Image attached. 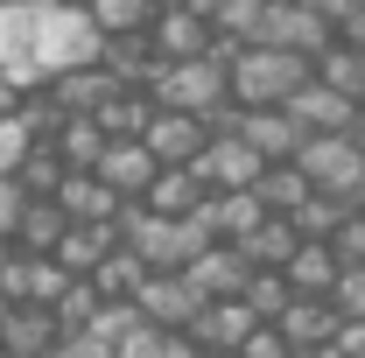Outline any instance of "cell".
<instances>
[{
	"label": "cell",
	"instance_id": "3957f363",
	"mask_svg": "<svg viewBox=\"0 0 365 358\" xmlns=\"http://www.w3.org/2000/svg\"><path fill=\"white\" fill-rule=\"evenodd\" d=\"M155 106H182V113H218L232 98L225 85V49H204V56H155V71L140 78Z\"/></svg>",
	"mask_w": 365,
	"mask_h": 358
},
{
	"label": "cell",
	"instance_id": "5bb4252c",
	"mask_svg": "<svg viewBox=\"0 0 365 358\" xmlns=\"http://www.w3.org/2000/svg\"><path fill=\"white\" fill-rule=\"evenodd\" d=\"M49 197L63 204V218H120V204H127L98 169H63V183H56Z\"/></svg>",
	"mask_w": 365,
	"mask_h": 358
},
{
	"label": "cell",
	"instance_id": "7402d4cb",
	"mask_svg": "<svg viewBox=\"0 0 365 358\" xmlns=\"http://www.w3.org/2000/svg\"><path fill=\"white\" fill-rule=\"evenodd\" d=\"M98 36H148V21L162 14V0H85Z\"/></svg>",
	"mask_w": 365,
	"mask_h": 358
},
{
	"label": "cell",
	"instance_id": "f546056e",
	"mask_svg": "<svg viewBox=\"0 0 365 358\" xmlns=\"http://www.w3.org/2000/svg\"><path fill=\"white\" fill-rule=\"evenodd\" d=\"M162 7H176V0H162Z\"/></svg>",
	"mask_w": 365,
	"mask_h": 358
},
{
	"label": "cell",
	"instance_id": "6da1fadb",
	"mask_svg": "<svg viewBox=\"0 0 365 358\" xmlns=\"http://www.w3.org/2000/svg\"><path fill=\"white\" fill-rule=\"evenodd\" d=\"M309 71H317V56L281 49V43H232L225 49V85L239 106H288Z\"/></svg>",
	"mask_w": 365,
	"mask_h": 358
},
{
	"label": "cell",
	"instance_id": "8992f818",
	"mask_svg": "<svg viewBox=\"0 0 365 358\" xmlns=\"http://www.w3.org/2000/svg\"><path fill=\"white\" fill-rule=\"evenodd\" d=\"M204 302H211V295H204L182 267H148L140 288H134V310L155 316V323H169V330H190V316L204 310Z\"/></svg>",
	"mask_w": 365,
	"mask_h": 358
},
{
	"label": "cell",
	"instance_id": "7a4b0ae2",
	"mask_svg": "<svg viewBox=\"0 0 365 358\" xmlns=\"http://www.w3.org/2000/svg\"><path fill=\"white\" fill-rule=\"evenodd\" d=\"M120 239L134 246L148 267H190L204 246H211V232L197 211H148V204H120Z\"/></svg>",
	"mask_w": 365,
	"mask_h": 358
},
{
	"label": "cell",
	"instance_id": "f1b7e54d",
	"mask_svg": "<svg viewBox=\"0 0 365 358\" xmlns=\"http://www.w3.org/2000/svg\"><path fill=\"white\" fill-rule=\"evenodd\" d=\"M359 98H365V78H359Z\"/></svg>",
	"mask_w": 365,
	"mask_h": 358
},
{
	"label": "cell",
	"instance_id": "d6986e66",
	"mask_svg": "<svg viewBox=\"0 0 365 358\" xmlns=\"http://www.w3.org/2000/svg\"><path fill=\"white\" fill-rule=\"evenodd\" d=\"M63 204L56 197H21V211H14V246L21 253H49L56 239H63Z\"/></svg>",
	"mask_w": 365,
	"mask_h": 358
},
{
	"label": "cell",
	"instance_id": "ac0fdd59",
	"mask_svg": "<svg viewBox=\"0 0 365 358\" xmlns=\"http://www.w3.org/2000/svg\"><path fill=\"white\" fill-rule=\"evenodd\" d=\"M49 344H63L56 310H43V302H14L7 323H0V352H49Z\"/></svg>",
	"mask_w": 365,
	"mask_h": 358
},
{
	"label": "cell",
	"instance_id": "4fadbf2b",
	"mask_svg": "<svg viewBox=\"0 0 365 358\" xmlns=\"http://www.w3.org/2000/svg\"><path fill=\"white\" fill-rule=\"evenodd\" d=\"M288 352H330V330H337V302L330 295H288V310L274 316Z\"/></svg>",
	"mask_w": 365,
	"mask_h": 358
},
{
	"label": "cell",
	"instance_id": "484cf974",
	"mask_svg": "<svg viewBox=\"0 0 365 358\" xmlns=\"http://www.w3.org/2000/svg\"><path fill=\"white\" fill-rule=\"evenodd\" d=\"M14 211H21V183L0 176V232H14Z\"/></svg>",
	"mask_w": 365,
	"mask_h": 358
},
{
	"label": "cell",
	"instance_id": "d4e9b609",
	"mask_svg": "<svg viewBox=\"0 0 365 358\" xmlns=\"http://www.w3.org/2000/svg\"><path fill=\"white\" fill-rule=\"evenodd\" d=\"M330 302H337V316H365V260H359V267H337Z\"/></svg>",
	"mask_w": 365,
	"mask_h": 358
},
{
	"label": "cell",
	"instance_id": "2e32d148",
	"mask_svg": "<svg viewBox=\"0 0 365 358\" xmlns=\"http://www.w3.org/2000/svg\"><path fill=\"white\" fill-rule=\"evenodd\" d=\"M232 246H239V253H246L253 267H288V253L302 246V225L288 218V211H267V218L253 225V232H239Z\"/></svg>",
	"mask_w": 365,
	"mask_h": 358
},
{
	"label": "cell",
	"instance_id": "8fae6325",
	"mask_svg": "<svg viewBox=\"0 0 365 358\" xmlns=\"http://www.w3.org/2000/svg\"><path fill=\"white\" fill-rule=\"evenodd\" d=\"M239 134L260 148V162H288L295 148H302V120L288 113V106H239Z\"/></svg>",
	"mask_w": 365,
	"mask_h": 358
},
{
	"label": "cell",
	"instance_id": "7c38bea8",
	"mask_svg": "<svg viewBox=\"0 0 365 358\" xmlns=\"http://www.w3.org/2000/svg\"><path fill=\"white\" fill-rule=\"evenodd\" d=\"M91 169H98V176H106L120 197H127V204H134L140 190L155 183V169H162V162L148 155V140H140V134H113V140H106V155H98Z\"/></svg>",
	"mask_w": 365,
	"mask_h": 358
},
{
	"label": "cell",
	"instance_id": "83f0119b",
	"mask_svg": "<svg viewBox=\"0 0 365 358\" xmlns=\"http://www.w3.org/2000/svg\"><path fill=\"white\" fill-rule=\"evenodd\" d=\"M7 310H14V295H7V288H0V323H7Z\"/></svg>",
	"mask_w": 365,
	"mask_h": 358
},
{
	"label": "cell",
	"instance_id": "cb8c5ba5",
	"mask_svg": "<svg viewBox=\"0 0 365 358\" xmlns=\"http://www.w3.org/2000/svg\"><path fill=\"white\" fill-rule=\"evenodd\" d=\"M29 140H36L29 113H0V176H14V162L29 155Z\"/></svg>",
	"mask_w": 365,
	"mask_h": 358
},
{
	"label": "cell",
	"instance_id": "30bf717a",
	"mask_svg": "<svg viewBox=\"0 0 365 358\" xmlns=\"http://www.w3.org/2000/svg\"><path fill=\"white\" fill-rule=\"evenodd\" d=\"M288 113H295L309 134H344V127L359 120V98H351V91H337V85H323L317 71H309V78L295 85V98H288Z\"/></svg>",
	"mask_w": 365,
	"mask_h": 358
},
{
	"label": "cell",
	"instance_id": "277c9868",
	"mask_svg": "<svg viewBox=\"0 0 365 358\" xmlns=\"http://www.w3.org/2000/svg\"><path fill=\"white\" fill-rule=\"evenodd\" d=\"M295 162H302V176L317 183L323 197H337V204H365V148L351 134H302Z\"/></svg>",
	"mask_w": 365,
	"mask_h": 358
},
{
	"label": "cell",
	"instance_id": "9c48e42d",
	"mask_svg": "<svg viewBox=\"0 0 365 358\" xmlns=\"http://www.w3.org/2000/svg\"><path fill=\"white\" fill-rule=\"evenodd\" d=\"M204 113H182V106H155L148 98V120H140V140H148V155L155 162H197V148H204Z\"/></svg>",
	"mask_w": 365,
	"mask_h": 358
},
{
	"label": "cell",
	"instance_id": "1f68e13d",
	"mask_svg": "<svg viewBox=\"0 0 365 358\" xmlns=\"http://www.w3.org/2000/svg\"><path fill=\"white\" fill-rule=\"evenodd\" d=\"M0 7H7V0H0Z\"/></svg>",
	"mask_w": 365,
	"mask_h": 358
},
{
	"label": "cell",
	"instance_id": "44dd1931",
	"mask_svg": "<svg viewBox=\"0 0 365 358\" xmlns=\"http://www.w3.org/2000/svg\"><path fill=\"white\" fill-rule=\"evenodd\" d=\"M309 190H317V183L302 176V162H295V155H288V162H267V169L253 176V197H260L267 211H295Z\"/></svg>",
	"mask_w": 365,
	"mask_h": 358
},
{
	"label": "cell",
	"instance_id": "e0dca14e",
	"mask_svg": "<svg viewBox=\"0 0 365 358\" xmlns=\"http://www.w3.org/2000/svg\"><path fill=\"white\" fill-rule=\"evenodd\" d=\"M106 127H98V113H56V127H49V148L63 155V169H91L98 155H106Z\"/></svg>",
	"mask_w": 365,
	"mask_h": 358
},
{
	"label": "cell",
	"instance_id": "603a6c76",
	"mask_svg": "<svg viewBox=\"0 0 365 358\" xmlns=\"http://www.w3.org/2000/svg\"><path fill=\"white\" fill-rule=\"evenodd\" d=\"M330 253H337L344 267H359V260H365V204H351L344 218L330 225Z\"/></svg>",
	"mask_w": 365,
	"mask_h": 358
},
{
	"label": "cell",
	"instance_id": "ba28073f",
	"mask_svg": "<svg viewBox=\"0 0 365 358\" xmlns=\"http://www.w3.org/2000/svg\"><path fill=\"white\" fill-rule=\"evenodd\" d=\"M148 49H155V56H204V49H232V43L211 29L204 7L176 0V7H162V14L148 21Z\"/></svg>",
	"mask_w": 365,
	"mask_h": 358
},
{
	"label": "cell",
	"instance_id": "52a82bcc",
	"mask_svg": "<svg viewBox=\"0 0 365 358\" xmlns=\"http://www.w3.org/2000/svg\"><path fill=\"white\" fill-rule=\"evenodd\" d=\"M190 169H197V176L211 183V190H239V183H253V176H260L267 162H260V148H253V140L239 134V127H211Z\"/></svg>",
	"mask_w": 365,
	"mask_h": 358
},
{
	"label": "cell",
	"instance_id": "ffe728a7",
	"mask_svg": "<svg viewBox=\"0 0 365 358\" xmlns=\"http://www.w3.org/2000/svg\"><path fill=\"white\" fill-rule=\"evenodd\" d=\"M337 267H344V260L330 253V239H302V246L288 253V267H281V274H288V288H295V295H330Z\"/></svg>",
	"mask_w": 365,
	"mask_h": 358
},
{
	"label": "cell",
	"instance_id": "4316f807",
	"mask_svg": "<svg viewBox=\"0 0 365 358\" xmlns=\"http://www.w3.org/2000/svg\"><path fill=\"white\" fill-rule=\"evenodd\" d=\"M21 98H29V91H21L7 71H0V113H21Z\"/></svg>",
	"mask_w": 365,
	"mask_h": 358
},
{
	"label": "cell",
	"instance_id": "9a60e30c",
	"mask_svg": "<svg viewBox=\"0 0 365 358\" xmlns=\"http://www.w3.org/2000/svg\"><path fill=\"white\" fill-rule=\"evenodd\" d=\"M182 274H190L204 295H239V288H246V274H253V260H246L232 239H211V246H204V253H197Z\"/></svg>",
	"mask_w": 365,
	"mask_h": 358
},
{
	"label": "cell",
	"instance_id": "5b68a950",
	"mask_svg": "<svg viewBox=\"0 0 365 358\" xmlns=\"http://www.w3.org/2000/svg\"><path fill=\"white\" fill-rule=\"evenodd\" d=\"M246 43H281V49H302V56H317L323 43H337V29L323 21L309 0H267Z\"/></svg>",
	"mask_w": 365,
	"mask_h": 358
},
{
	"label": "cell",
	"instance_id": "4dcf8cb0",
	"mask_svg": "<svg viewBox=\"0 0 365 358\" xmlns=\"http://www.w3.org/2000/svg\"><path fill=\"white\" fill-rule=\"evenodd\" d=\"M78 7H85V0H78Z\"/></svg>",
	"mask_w": 365,
	"mask_h": 358
}]
</instances>
